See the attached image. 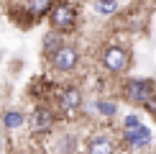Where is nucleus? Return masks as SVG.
<instances>
[{
	"mask_svg": "<svg viewBox=\"0 0 156 154\" xmlns=\"http://www.w3.org/2000/svg\"><path fill=\"white\" fill-rule=\"evenodd\" d=\"M49 16H51V26H54V31H59V34L74 31V26H77V10H74L69 3L54 5Z\"/></svg>",
	"mask_w": 156,
	"mask_h": 154,
	"instance_id": "f257e3e1",
	"label": "nucleus"
},
{
	"mask_svg": "<svg viewBox=\"0 0 156 154\" xmlns=\"http://www.w3.org/2000/svg\"><path fill=\"white\" fill-rule=\"evenodd\" d=\"M102 64H105L113 75H118V72H123V69L128 67V51L120 49V46H108L102 51Z\"/></svg>",
	"mask_w": 156,
	"mask_h": 154,
	"instance_id": "f03ea898",
	"label": "nucleus"
},
{
	"mask_svg": "<svg viewBox=\"0 0 156 154\" xmlns=\"http://www.w3.org/2000/svg\"><path fill=\"white\" fill-rule=\"evenodd\" d=\"M154 95V85L148 80H128L126 82V98L133 100V103H144Z\"/></svg>",
	"mask_w": 156,
	"mask_h": 154,
	"instance_id": "7ed1b4c3",
	"label": "nucleus"
},
{
	"mask_svg": "<svg viewBox=\"0 0 156 154\" xmlns=\"http://www.w3.org/2000/svg\"><path fill=\"white\" fill-rule=\"evenodd\" d=\"M77 59H80V57H77V49L64 44L56 54H51V67L59 69V72H72L77 67Z\"/></svg>",
	"mask_w": 156,
	"mask_h": 154,
	"instance_id": "20e7f679",
	"label": "nucleus"
},
{
	"mask_svg": "<svg viewBox=\"0 0 156 154\" xmlns=\"http://www.w3.org/2000/svg\"><path fill=\"white\" fill-rule=\"evenodd\" d=\"M31 126H34L36 134L51 131V126H54V113H51L49 108H36L34 116H31Z\"/></svg>",
	"mask_w": 156,
	"mask_h": 154,
	"instance_id": "39448f33",
	"label": "nucleus"
},
{
	"mask_svg": "<svg viewBox=\"0 0 156 154\" xmlns=\"http://www.w3.org/2000/svg\"><path fill=\"white\" fill-rule=\"evenodd\" d=\"M126 141L133 146H146L148 141H151V131H148V126L138 123V126H128L126 128Z\"/></svg>",
	"mask_w": 156,
	"mask_h": 154,
	"instance_id": "423d86ee",
	"label": "nucleus"
},
{
	"mask_svg": "<svg viewBox=\"0 0 156 154\" xmlns=\"http://www.w3.org/2000/svg\"><path fill=\"white\" fill-rule=\"evenodd\" d=\"M59 105L64 111H77V108L82 105V93L77 87H64L59 93Z\"/></svg>",
	"mask_w": 156,
	"mask_h": 154,
	"instance_id": "0eeeda50",
	"label": "nucleus"
},
{
	"mask_svg": "<svg viewBox=\"0 0 156 154\" xmlns=\"http://www.w3.org/2000/svg\"><path fill=\"white\" fill-rule=\"evenodd\" d=\"M87 154H115V144L108 136H95L87 144Z\"/></svg>",
	"mask_w": 156,
	"mask_h": 154,
	"instance_id": "6e6552de",
	"label": "nucleus"
},
{
	"mask_svg": "<svg viewBox=\"0 0 156 154\" xmlns=\"http://www.w3.org/2000/svg\"><path fill=\"white\" fill-rule=\"evenodd\" d=\"M23 123H26L23 111H5L3 113V126L8 128V131H16V128H21Z\"/></svg>",
	"mask_w": 156,
	"mask_h": 154,
	"instance_id": "1a4fd4ad",
	"label": "nucleus"
},
{
	"mask_svg": "<svg viewBox=\"0 0 156 154\" xmlns=\"http://www.w3.org/2000/svg\"><path fill=\"white\" fill-rule=\"evenodd\" d=\"M28 13L34 18H41V16H46V13H51V8H54V0H28Z\"/></svg>",
	"mask_w": 156,
	"mask_h": 154,
	"instance_id": "9d476101",
	"label": "nucleus"
},
{
	"mask_svg": "<svg viewBox=\"0 0 156 154\" xmlns=\"http://www.w3.org/2000/svg\"><path fill=\"white\" fill-rule=\"evenodd\" d=\"M62 46H64V44H62V34H59V31H51V34L44 36V51H46L49 57L56 54Z\"/></svg>",
	"mask_w": 156,
	"mask_h": 154,
	"instance_id": "9b49d317",
	"label": "nucleus"
},
{
	"mask_svg": "<svg viewBox=\"0 0 156 154\" xmlns=\"http://www.w3.org/2000/svg\"><path fill=\"white\" fill-rule=\"evenodd\" d=\"M115 8H118V3H115V0H97V3H95V10L102 13V16L115 13Z\"/></svg>",
	"mask_w": 156,
	"mask_h": 154,
	"instance_id": "f8f14e48",
	"label": "nucleus"
},
{
	"mask_svg": "<svg viewBox=\"0 0 156 154\" xmlns=\"http://www.w3.org/2000/svg\"><path fill=\"white\" fill-rule=\"evenodd\" d=\"M97 111H100L102 116H115V111H118V105H115L113 100H100V103H97Z\"/></svg>",
	"mask_w": 156,
	"mask_h": 154,
	"instance_id": "ddd939ff",
	"label": "nucleus"
},
{
	"mask_svg": "<svg viewBox=\"0 0 156 154\" xmlns=\"http://www.w3.org/2000/svg\"><path fill=\"white\" fill-rule=\"evenodd\" d=\"M72 139H62L59 141V154H72Z\"/></svg>",
	"mask_w": 156,
	"mask_h": 154,
	"instance_id": "4468645a",
	"label": "nucleus"
},
{
	"mask_svg": "<svg viewBox=\"0 0 156 154\" xmlns=\"http://www.w3.org/2000/svg\"><path fill=\"white\" fill-rule=\"evenodd\" d=\"M144 105H146V108H148L151 113H156V95H151V98H148V100L144 103Z\"/></svg>",
	"mask_w": 156,
	"mask_h": 154,
	"instance_id": "2eb2a0df",
	"label": "nucleus"
},
{
	"mask_svg": "<svg viewBox=\"0 0 156 154\" xmlns=\"http://www.w3.org/2000/svg\"><path fill=\"white\" fill-rule=\"evenodd\" d=\"M138 123H141L138 116H128V118H126V128H128V126H138Z\"/></svg>",
	"mask_w": 156,
	"mask_h": 154,
	"instance_id": "dca6fc26",
	"label": "nucleus"
},
{
	"mask_svg": "<svg viewBox=\"0 0 156 154\" xmlns=\"http://www.w3.org/2000/svg\"><path fill=\"white\" fill-rule=\"evenodd\" d=\"M0 149H3V141H0Z\"/></svg>",
	"mask_w": 156,
	"mask_h": 154,
	"instance_id": "f3484780",
	"label": "nucleus"
}]
</instances>
